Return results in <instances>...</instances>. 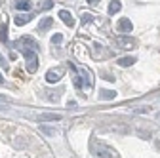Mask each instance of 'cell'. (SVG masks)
<instances>
[{"label": "cell", "mask_w": 160, "mask_h": 158, "mask_svg": "<svg viewBox=\"0 0 160 158\" xmlns=\"http://www.w3.org/2000/svg\"><path fill=\"white\" fill-rule=\"evenodd\" d=\"M52 6H53L52 0H44V4H40V6H38V10H50Z\"/></svg>", "instance_id": "9a60e30c"}, {"label": "cell", "mask_w": 160, "mask_h": 158, "mask_svg": "<svg viewBox=\"0 0 160 158\" xmlns=\"http://www.w3.org/2000/svg\"><path fill=\"white\" fill-rule=\"evenodd\" d=\"M8 27L6 25H0V42H2V44H6L8 42Z\"/></svg>", "instance_id": "7c38bea8"}, {"label": "cell", "mask_w": 160, "mask_h": 158, "mask_svg": "<svg viewBox=\"0 0 160 158\" xmlns=\"http://www.w3.org/2000/svg\"><path fill=\"white\" fill-rule=\"evenodd\" d=\"M17 42H19V44H25V46H29V48H32L34 52L38 50V44H36V40H32L31 36H23L21 40H17Z\"/></svg>", "instance_id": "52a82bcc"}, {"label": "cell", "mask_w": 160, "mask_h": 158, "mask_svg": "<svg viewBox=\"0 0 160 158\" xmlns=\"http://www.w3.org/2000/svg\"><path fill=\"white\" fill-rule=\"evenodd\" d=\"M52 25H53V19H52V17H44L42 21H40V25H38V31L44 32V31H48Z\"/></svg>", "instance_id": "ba28073f"}, {"label": "cell", "mask_w": 160, "mask_h": 158, "mask_svg": "<svg viewBox=\"0 0 160 158\" xmlns=\"http://www.w3.org/2000/svg\"><path fill=\"white\" fill-rule=\"evenodd\" d=\"M0 84H4V78H2V74H0Z\"/></svg>", "instance_id": "ac0fdd59"}, {"label": "cell", "mask_w": 160, "mask_h": 158, "mask_svg": "<svg viewBox=\"0 0 160 158\" xmlns=\"http://www.w3.org/2000/svg\"><path fill=\"white\" fill-rule=\"evenodd\" d=\"M90 2H92V4H97V0H90Z\"/></svg>", "instance_id": "d6986e66"}, {"label": "cell", "mask_w": 160, "mask_h": 158, "mask_svg": "<svg viewBox=\"0 0 160 158\" xmlns=\"http://www.w3.org/2000/svg\"><path fill=\"white\" fill-rule=\"evenodd\" d=\"M120 8H122V2H120V0H112V2L109 4V13L114 15V13L120 12Z\"/></svg>", "instance_id": "30bf717a"}, {"label": "cell", "mask_w": 160, "mask_h": 158, "mask_svg": "<svg viewBox=\"0 0 160 158\" xmlns=\"http://www.w3.org/2000/svg\"><path fill=\"white\" fill-rule=\"evenodd\" d=\"M116 27H118L120 32H132V21H130L128 17H122V19L116 23Z\"/></svg>", "instance_id": "277c9868"}, {"label": "cell", "mask_w": 160, "mask_h": 158, "mask_svg": "<svg viewBox=\"0 0 160 158\" xmlns=\"http://www.w3.org/2000/svg\"><path fill=\"white\" fill-rule=\"evenodd\" d=\"M17 8H19V10H29L31 4L27 2V0H19V2H17Z\"/></svg>", "instance_id": "5bb4252c"}, {"label": "cell", "mask_w": 160, "mask_h": 158, "mask_svg": "<svg viewBox=\"0 0 160 158\" xmlns=\"http://www.w3.org/2000/svg\"><path fill=\"white\" fill-rule=\"evenodd\" d=\"M0 67H8V63H6V59L2 57V53H0Z\"/></svg>", "instance_id": "e0dca14e"}, {"label": "cell", "mask_w": 160, "mask_h": 158, "mask_svg": "<svg viewBox=\"0 0 160 158\" xmlns=\"http://www.w3.org/2000/svg\"><path fill=\"white\" fill-rule=\"evenodd\" d=\"M61 120V114H40V122H57Z\"/></svg>", "instance_id": "9c48e42d"}, {"label": "cell", "mask_w": 160, "mask_h": 158, "mask_svg": "<svg viewBox=\"0 0 160 158\" xmlns=\"http://www.w3.org/2000/svg\"><path fill=\"white\" fill-rule=\"evenodd\" d=\"M31 19H32V13H21V15H17V17L13 19V21H15V25H19V27H21V25L29 23Z\"/></svg>", "instance_id": "5b68a950"}, {"label": "cell", "mask_w": 160, "mask_h": 158, "mask_svg": "<svg viewBox=\"0 0 160 158\" xmlns=\"http://www.w3.org/2000/svg\"><path fill=\"white\" fill-rule=\"evenodd\" d=\"M114 44H116L118 50H133V48L137 46V42L133 40L132 36H116Z\"/></svg>", "instance_id": "7a4b0ae2"}, {"label": "cell", "mask_w": 160, "mask_h": 158, "mask_svg": "<svg viewBox=\"0 0 160 158\" xmlns=\"http://www.w3.org/2000/svg\"><path fill=\"white\" fill-rule=\"evenodd\" d=\"M114 97H116V91H111V90L101 91V99H114Z\"/></svg>", "instance_id": "4fadbf2b"}, {"label": "cell", "mask_w": 160, "mask_h": 158, "mask_svg": "<svg viewBox=\"0 0 160 158\" xmlns=\"http://www.w3.org/2000/svg\"><path fill=\"white\" fill-rule=\"evenodd\" d=\"M61 40H63V36H61V34H59V32L52 36V44H61Z\"/></svg>", "instance_id": "2e32d148"}, {"label": "cell", "mask_w": 160, "mask_h": 158, "mask_svg": "<svg viewBox=\"0 0 160 158\" xmlns=\"http://www.w3.org/2000/svg\"><path fill=\"white\" fill-rule=\"evenodd\" d=\"M21 53L27 59V71L29 72H36V69H38V57H36L34 50L32 48H21Z\"/></svg>", "instance_id": "6da1fadb"}, {"label": "cell", "mask_w": 160, "mask_h": 158, "mask_svg": "<svg viewBox=\"0 0 160 158\" xmlns=\"http://www.w3.org/2000/svg\"><path fill=\"white\" fill-rule=\"evenodd\" d=\"M59 17H61L63 19V23L65 25H74V19H72V15H71V12H67V10H61V12H59Z\"/></svg>", "instance_id": "8992f818"}, {"label": "cell", "mask_w": 160, "mask_h": 158, "mask_svg": "<svg viewBox=\"0 0 160 158\" xmlns=\"http://www.w3.org/2000/svg\"><path fill=\"white\" fill-rule=\"evenodd\" d=\"M137 61L135 57H122V59H118V65L120 67H130V65H133Z\"/></svg>", "instance_id": "8fae6325"}, {"label": "cell", "mask_w": 160, "mask_h": 158, "mask_svg": "<svg viewBox=\"0 0 160 158\" xmlns=\"http://www.w3.org/2000/svg\"><path fill=\"white\" fill-rule=\"evenodd\" d=\"M65 74V67H57V69H50L48 72H46V80L50 82V84H55V82H59L61 80V76Z\"/></svg>", "instance_id": "3957f363"}]
</instances>
